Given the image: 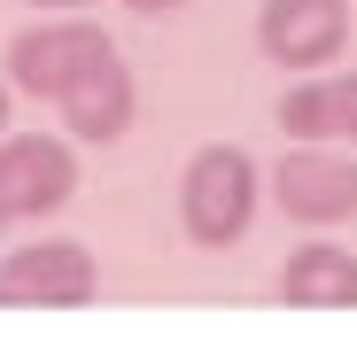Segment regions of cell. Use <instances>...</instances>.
Segmentation results:
<instances>
[{
  "mask_svg": "<svg viewBox=\"0 0 357 349\" xmlns=\"http://www.w3.org/2000/svg\"><path fill=\"white\" fill-rule=\"evenodd\" d=\"M257 217V163L233 148V140H210L187 155L178 171V225H187L195 249H233Z\"/></svg>",
  "mask_w": 357,
  "mask_h": 349,
  "instance_id": "cell-1",
  "label": "cell"
},
{
  "mask_svg": "<svg viewBox=\"0 0 357 349\" xmlns=\"http://www.w3.org/2000/svg\"><path fill=\"white\" fill-rule=\"evenodd\" d=\"M101 264L86 241H31L0 256V311H86Z\"/></svg>",
  "mask_w": 357,
  "mask_h": 349,
  "instance_id": "cell-2",
  "label": "cell"
},
{
  "mask_svg": "<svg viewBox=\"0 0 357 349\" xmlns=\"http://www.w3.org/2000/svg\"><path fill=\"white\" fill-rule=\"evenodd\" d=\"M101 63H116V39L101 24H31V31L8 39V86H24L39 101H63Z\"/></svg>",
  "mask_w": 357,
  "mask_h": 349,
  "instance_id": "cell-3",
  "label": "cell"
},
{
  "mask_svg": "<svg viewBox=\"0 0 357 349\" xmlns=\"http://www.w3.org/2000/svg\"><path fill=\"white\" fill-rule=\"evenodd\" d=\"M272 202L295 225H349L357 217V163L334 155V140H295L272 171Z\"/></svg>",
  "mask_w": 357,
  "mask_h": 349,
  "instance_id": "cell-4",
  "label": "cell"
},
{
  "mask_svg": "<svg viewBox=\"0 0 357 349\" xmlns=\"http://www.w3.org/2000/svg\"><path fill=\"white\" fill-rule=\"evenodd\" d=\"M78 194V155L54 132H0V217H47Z\"/></svg>",
  "mask_w": 357,
  "mask_h": 349,
  "instance_id": "cell-5",
  "label": "cell"
},
{
  "mask_svg": "<svg viewBox=\"0 0 357 349\" xmlns=\"http://www.w3.org/2000/svg\"><path fill=\"white\" fill-rule=\"evenodd\" d=\"M257 47L280 70H326L349 47V0H264L257 8Z\"/></svg>",
  "mask_w": 357,
  "mask_h": 349,
  "instance_id": "cell-6",
  "label": "cell"
},
{
  "mask_svg": "<svg viewBox=\"0 0 357 349\" xmlns=\"http://www.w3.org/2000/svg\"><path fill=\"white\" fill-rule=\"evenodd\" d=\"M54 109H63V132L86 140V148L125 140V132H132V109H140V86H132V70H125V54H116V63H101L93 78H78Z\"/></svg>",
  "mask_w": 357,
  "mask_h": 349,
  "instance_id": "cell-7",
  "label": "cell"
},
{
  "mask_svg": "<svg viewBox=\"0 0 357 349\" xmlns=\"http://www.w3.org/2000/svg\"><path fill=\"white\" fill-rule=\"evenodd\" d=\"M280 303H295V311H349L357 303V256L342 241H303L280 264Z\"/></svg>",
  "mask_w": 357,
  "mask_h": 349,
  "instance_id": "cell-8",
  "label": "cell"
},
{
  "mask_svg": "<svg viewBox=\"0 0 357 349\" xmlns=\"http://www.w3.org/2000/svg\"><path fill=\"white\" fill-rule=\"evenodd\" d=\"M280 132L287 140H342V78H303L280 93Z\"/></svg>",
  "mask_w": 357,
  "mask_h": 349,
  "instance_id": "cell-9",
  "label": "cell"
},
{
  "mask_svg": "<svg viewBox=\"0 0 357 349\" xmlns=\"http://www.w3.org/2000/svg\"><path fill=\"white\" fill-rule=\"evenodd\" d=\"M342 140H357V78H342Z\"/></svg>",
  "mask_w": 357,
  "mask_h": 349,
  "instance_id": "cell-10",
  "label": "cell"
},
{
  "mask_svg": "<svg viewBox=\"0 0 357 349\" xmlns=\"http://www.w3.org/2000/svg\"><path fill=\"white\" fill-rule=\"evenodd\" d=\"M132 16H171V8H187V0H125Z\"/></svg>",
  "mask_w": 357,
  "mask_h": 349,
  "instance_id": "cell-11",
  "label": "cell"
},
{
  "mask_svg": "<svg viewBox=\"0 0 357 349\" xmlns=\"http://www.w3.org/2000/svg\"><path fill=\"white\" fill-rule=\"evenodd\" d=\"M31 8H86V0H31Z\"/></svg>",
  "mask_w": 357,
  "mask_h": 349,
  "instance_id": "cell-12",
  "label": "cell"
},
{
  "mask_svg": "<svg viewBox=\"0 0 357 349\" xmlns=\"http://www.w3.org/2000/svg\"><path fill=\"white\" fill-rule=\"evenodd\" d=\"M0 132H8V86H0Z\"/></svg>",
  "mask_w": 357,
  "mask_h": 349,
  "instance_id": "cell-13",
  "label": "cell"
},
{
  "mask_svg": "<svg viewBox=\"0 0 357 349\" xmlns=\"http://www.w3.org/2000/svg\"><path fill=\"white\" fill-rule=\"evenodd\" d=\"M0 225H8V217H0Z\"/></svg>",
  "mask_w": 357,
  "mask_h": 349,
  "instance_id": "cell-14",
  "label": "cell"
}]
</instances>
